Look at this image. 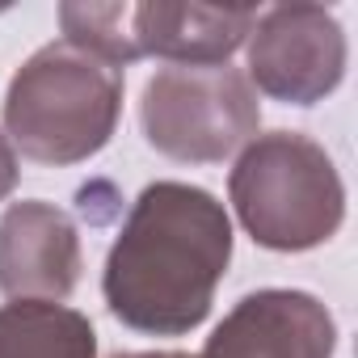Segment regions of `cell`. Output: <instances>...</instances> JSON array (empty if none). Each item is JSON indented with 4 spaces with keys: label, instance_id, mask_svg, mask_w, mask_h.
I'll return each instance as SVG.
<instances>
[{
    "label": "cell",
    "instance_id": "6da1fadb",
    "mask_svg": "<svg viewBox=\"0 0 358 358\" xmlns=\"http://www.w3.org/2000/svg\"><path fill=\"white\" fill-rule=\"evenodd\" d=\"M232 262L224 203L190 182H152L131 203L101 270L114 320L152 337L194 333Z\"/></svg>",
    "mask_w": 358,
    "mask_h": 358
},
{
    "label": "cell",
    "instance_id": "9c48e42d",
    "mask_svg": "<svg viewBox=\"0 0 358 358\" xmlns=\"http://www.w3.org/2000/svg\"><path fill=\"white\" fill-rule=\"evenodd\" d=\"M0 358H97V333L68 303L9 299L0 308Z\"/></svg>",
    "mask_w": 358,
    "mask_h": 358
},
{
    "label": "cell",
    "instance_id": "5b68a950",
    "mask_svg": "<svg viewBox=\"0 0 358 358\" xmlns=\"http://www.w3.org/2000/svg\"><path fill=\"white\" fill-rule=\"evenodd\" d=\"M249 85L282 106H316L345 80V30L324 5H274L257 13L249 38Z\"/></svg>",
    "mask_w": 358,
    "mask_h": 358
},
{
    "label": "cell",
    "instance_id": "30bf717a",
    "mask_svg": "<svg viewBox=\"0 0 358 358\" xmlns=\"http://www.w3.org/2000/svg\"><path fill=\"white\" fill-rule=\"evenodd\" d=\"M17 177H22V164H17V152L9 143V135L0 131V203H5L13 190H17Z\"/></svg>",
    "mask_w": 358,
    "mask_h": 358
},
{
    "label": "cell",
    "instance_id": "8fae6325",
    "mask_svg": "<svg viewBox=\"0 0 358 358\" xmlns=\"http://www.w3.org/2000/svg\"><path fill=\"white\" fill-rule=\"evenodd\" d=\"M114 358H190L182 350H135V354H114Z\"/></svg>",
    "mask_w": 358,
    "mask_h": 358
},
{
    "label": "cell",
    "instance_id": "277c9868",
    "mask_svg": "<svg viewBox=\"0 0 358 358\" xmlns=\"http://www.w3.org/2000/svg\"><path fill=\"white\" fill-rule=\"evenodd\" d=\"M143 139L177 164H220L262 127V101L241 68H160L139 97Z\"/></svg>",
    "mask_w": 358,
    "mask_h": 358
},
{
    "label": "cell",
    "instance_id": "7a4b0ae2",
    "mask_svg": "<svg viewBox=\"0 0 358 358\" xmlns=\"http://www.w3.org/2000/svg\"><path fill=\"white\" fill-rule=\"evenodd\" d=\"M118 114L122 72L68 38L38 47L5 89V135L13 152L51 169L97 156Z\"/></svg>",
    "mask_w": 358,
    "mask_h": 358
},
{
    "label": "cell",
    "instance_id": "8992f818",
    "mask_svg": "<svg viewBox=\"0 0 358 358\" xmlns=\"http://www.w3.org/2000/svg\"><path fill=\"white\" fill-rule=\"evenodd\" d=\"M333 312L291 287H266L245 295L207 337L199 358H333Z\"/></svg>",
    "mask_w": 358,
    "mask_h": 358
},
{
    "label": "cell",
    "instance_id": "52a82bcc",
    "mask_svg": "<svg viewBox=\"0 0 358 358\" xmlns=\"http://www.w3.org/2000/svg\"><path fill=\"white\" fill-rule=\"evenodd\" d=\"M80 232L47 199H22L0 215V295L64 303L80 282Z\"/></svg>",
    "mask_w": 358,
    "mask_h": 358
},
{
    "label": "cell",
    "instance_id": "3957f363",
    "mask_svg": "<svg viewBox=\"0 0 358 358\" xmlns=\"http://www.w3.org/2000/svg\"><path fill=\"white\" fill-rule=\"evenodd\" d=\"M241 228L274 253H308L345 224V186L333 156L299 131L253 135L228 173Z\"/></svg>",
    "mask_w": 358,
    "mask_h": 358
},
{
    "label": "cell",
    "instance_id": "ba28073f",
    "mask_svg": "<svg viewBox=\"0 0 358 358\" xmlns=\"http://www.w3.org/2000/svg\"><path fill=\"white\" fill-rule=\"evenodd\" d=\"M253 22H257V9L148 0V5H131L127 38L135 59L152 55V59H164L169 68H215L245 47Z\"/></svg>",
    "mask_w": 358,
    "mask_h": 358
}]
</instances>
